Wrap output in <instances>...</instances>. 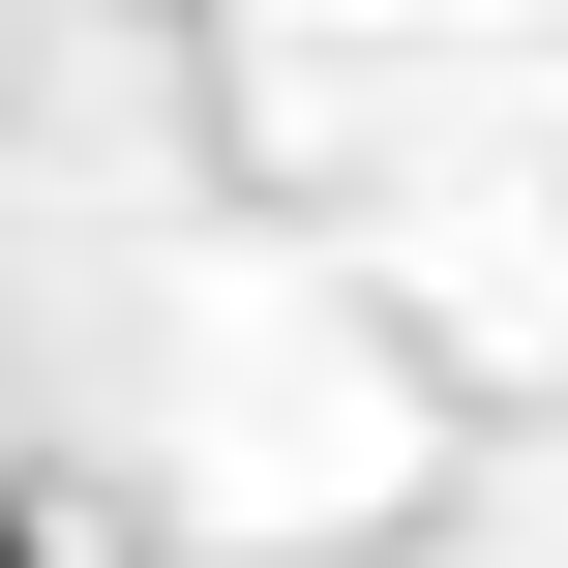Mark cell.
Masks as SVG:
<instances>
[{
    "label": "cell",
    "mask_w": 568,
    "mask_h": 568,
    "mask_svg": "<svg viewBox=\"0 0 568 568\" xmlns=\"http://www.w3.org/2000/svg\"><path fill=\"white\" fill-rule=\"evenodd\" d=\"M0 568H30V539H0Z\"/></svg>",
    "instance_id": "6da1fadb"
}]
</instances>
